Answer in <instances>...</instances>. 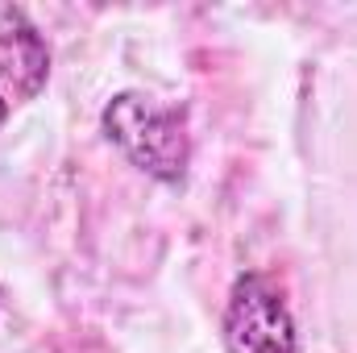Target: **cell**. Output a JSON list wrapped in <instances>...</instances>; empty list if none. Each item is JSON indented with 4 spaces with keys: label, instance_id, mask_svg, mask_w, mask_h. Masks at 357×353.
Segmentation results:
<instances>
[{
    "label": "cell",
    "instance_id": "cell-2",
    "mask_svg": "<svg viewBox=\"0 0 357 353\" xmlns=\"http://www.w3.org/2000/svg\"><path fill=\"white\" fill-rule=\"evenodd\" d=\"M225 345L229 353H299L295 316L270 274H241L225 303Z\"/></svg>",
    "mask_w": 357,
    "mask_h": 353
},
{
    "label": "cell",
    "instance_id": "cell-4",
    "mask_svg": "<svg viewBox=\"0 0 357 353\" xmlns=\"http://www.w3.org/2000/svg\"><path fill=\"white\" fill-rule=\"evenodd\" d=\"M4 117H8V100H4V91H0V125H4Z\"/></svg>",
    "mask_w": 357,
    "mask_h": 353
},
{
    "label": "cell",
    "instance_id": "cell-1",
    "mask_svg": "<svg viewBox=\"0 0 357 353\" xmlns=\"http://www.w3.org/2000/svg\"><path fill=\"white\" fill-rule=\"evenodd\" d=\"M104 137L142 171L167 187H178L191 167V137L178 108L158 104L146 91H116L100 112Z\"/></svg>",
    "mask_w": 357,
    "mask_h": 353
},
{
    "label": "cell",
    "instance_id": "cell-3",
    "mask_svg": "<svg viewBox=\"0 0 357 353\" xmlns=\"http://www.w3.org/2000/svg\"><path fill=\"white\" fill-rule=\"evenodd\" d=\"M50 80V50L21 4H0V84L17 104H29Z\"/></svg>",
    "mask_w": 357,
    "mask_h": 353
}]
</instances>
